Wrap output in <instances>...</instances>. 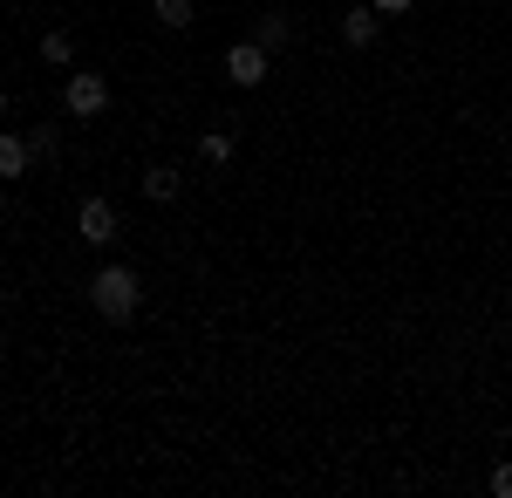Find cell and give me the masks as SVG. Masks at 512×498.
<instances>
[{
	"label": "cell",
	"instance_id": "cell-13",
	"mask_svg": "<svg viewBox=\"0 0 512 498\" xmlns=\"http://www.w3.org/2000/svg\"><path fill=\"white\" fill-rule=\"evenodd\" d=\"M492 498H512V464H492Z\"/></svg>",
	"mask_w": 512,
	"mask_h": 498
},
{
	"label": "cell",
	"instance_id": "cell-4",
	"mask_svg": "<svg viewBox=\"0 0 512 498\" xmlns=\"http://www.w3.org/2000/svg\"><path fill=\"white\" fill-rule=\"evenodd\" d=\"M267 62H274V55H267L260 41H233V48H226V76H233L239 89H260V82H267Z\"/></svg>",
	"mask_w": 512,
	"mask_h": 498
},
{
	"label": "cell",
	"instance_id": "cell-15",
	"mask_svg": "<svg viewBox=\"0 0 512 498\" xmlns=\"http://www.w3.org/2000/svg\"><path fill=\"white\" fill-rule=\"evenodd\" d=\"M0 116H7V89H0Z\"/></svg>",
	"mask_w": 512,
	"mask_h": 498
},
{
	"label": "cell",
	"instance_id": "cell-1",
	"mask_svg": "<svg viewBox=\"0 0 512 498\" xmlns=\"http://www.w3.org/2000/svg\"><path fill=\"white\" fill-rule=\"evenodd\" d=\"M89 301H96L103 321H130V314L144 307V280H137L130 267H103L96 280H89Z\"/></svg>",
	"mask_w": 512,
	"mask_h": 498
},
{
	"label": "cell",
	"instance_id": "cell-8",
	"mask_svg": "<svg viewBox=\"0 0 512 498\" xmlns=\"http://www.w3.org/2000/svg\"><path fill=\"white\" fill-rule=\"evenodd\" d=\"M287 35H294V28H287V14H260V21H253V41H260L267 55H280V48H287Z\"/></svg>",
	"mask_w": 512,
	"mask_h": 498
},
{
	"label": "cell",
	"instance_id": "cell-12",
	"mask_svg": "<svg viewBox=\"0 0 512 498\" xmlns=\"http://www.w3.org/2000/svg\"><path fill=\"white\" fill-rule=\"evenodd\" d=\"M28 144H35V157H55V144H62V137H55V130L41 123V130H28Z\"/></svg>",
	"mask_w": 512,
	"mask_h": 498
},
{
	"label": "cell",
	"instance_id": "cell-16",
	"mask_svg": "<svg viewBox=\"0 0 512 498\" xmlns=\"http://www.w3.org/2000/svg\"><path fill=\"white\" fill-rule=\"evenodd\" d=\"M506 123H512V116H506Z\"/></svg>",
	"mask_w": 512,
	"mask_h": 498
},
{
	"label": "cell",
	"instance_id": "cell-11",
	"mask_svg": "<svg viewBox=\"0 0 512 498\" xmlns=\"http://www.w3.org/2000/svg\"><path fill=\"white\" fill-rule=\"evenodd\" d=\"M198 157H205V164H233V137H226V130H205V137H198Z\"/></svg>",
	"mask_w": 512,
	"mask_h": 498
},
{
	"label": "cell",
	"instance_id": "cell-3",
	"mask_svg": "<svg viewBox=\"0 0 512 498\" xmlns=\"http://www.w3.org/2000/svg\"><path fill=\"white\" fill-rule=\"evenodd\" d=\"M76 239L82 246H110V239H117V205H110V198H82L76 205Z\"/></svg>",
	"mask_w": 512,
	"mask_h": 498
},
{
	"label": "cell",
	"instance_id": "cell-7",
	"mask_svg": "<svg viewBox=\"0 0 512 498\" xmlns=\"http://www.w3.org/2000/svg\"><path fill=\"white\" fill-rule=\"evenodd\" d=\"M28 164H35V144H21V137L0 130V178H21Z\"/></svg>",
	"mask_w": 512,
	"mask_h": 498
},
{
	"label": "cell",
	"instance_id": "cell-5",
	"mask_svg": "<svg viewBox=\"0 0 512 498\" xmlns=\"http://www.w3.org/2000/svg\"><path fill=\"white\" fill-rule=\"evenodd\" d=\"M376 35H383V14H376V7H349V14H342V41H349V48H369Z\"/></svg>",
	"mask_w": 512,
	"mask_h": 498
},
{
	"label": "cell",
	"instance_id": "cell-14",
	"mask_svg": "<svg viewBox=\"0 0 512 498\" xmlns=\"http://www.w3.org/2000/svg\"><path fill=\"white\" fill-rule=\"evenodd\" d=\"M376 14H410V0H369Z\"/></svg>",
	"mask_w": 512,
	"mask_h": 498
},
{
	"label": "cell",
	"instance_id": "cell-10",
	"mask_svg": "<svg viewBox=\"0 0 512 498\" xmlns=\"http://www.w3.org/2000/svg\"><path fill=\"white\" fill-rule=\"evenodd\" d=\"M158 28H192V0H151Z\"/></svg>",
	"mask_w": 512,
	"mask_h": 498
},
{
	"label": "cell",
	"instance_id": "cell-6",
	"mask_svg": "<svg viewBox=\"0 0 512 498\" xmlns=\"http://www.w3.org/2000/svg\"><path fill=\"white\" fill-rule=\"evenodd\" d=\"M178 192H185V178H178L171 164H151V171H144V198H151V205H171Z\"/></svg>",
	"mask_w": 512,
	"mask_h": 498
},
{
	"label": "cell",
	"instance_id": "cell-9",
	"mask_svg": "<svg viewBox=\"0 0 512 498\" xmlns=\"http://www.w3.org/2000/svg\"><path fill=\"white\" fill-rule=\"evenodd\" d=\"M41 62H48V69H69V62H76V41L62 35V28H48V35H41Z\"/></svg>",
	"mask_w": 512,
	"mask_h": 498
},
{
	"label": "cell",
	"instance_id": "cell-2",
	"mask_svg": "<svg viewBox=\"0 0 512 498\" xmlns=\"http://www.w3.org/2000/svg\"><path fill=\"white\" fill-rule=\"evenodd\" d=\"M62 103H69V116H76V123H89V116H103V110H110V82L82 69V76H69V89H62Z\"/></svg>",
	"mask_w": 512,
	"mask_h": 498
}]
</instances>
